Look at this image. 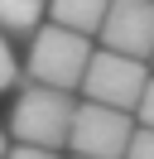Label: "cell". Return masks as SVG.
I'll use <instances>...</instances> for the list:
<instances>
[{
  "mask_svg": "<svg viewBox=\"0 0 154 159\" xmlns=\"http://www.w3.org/2000/svg\"><path fill=\"white\" fill-rule=\"evenodd\" d=\"M72 92L67 87H48L34 82L19 92L15 111H10V130L19 145H43V149H63L67 145V125H72Z\"/></svg>",
  "mask_w": 154,
  "mask_h": 159,
  "instance_id": "1",
  "label": "cell"
},
{
  "mask_svg": "<svg viewBox=\"0 0 154 159\" xmlns=\"http://www.w3.org/2000/svg\"><path fill=\"white\" fill-rule=\"evenodd\" d=\"M87 58H92V34H77L67 24H48V29L38 24L34 29V48H29V77L72 92L82 82Z\"/></svg>",
  "mask_w": 154,
  "mask_h": 159,
  "instance_id": "2",
  "label": "cell"
},
{
  "mask_svg": "<svg viewBox=\"0 0 154 159\" xmlns=\"http://www.w3.org/2000/svg\"><path fill=\"white\" fill-rule=\"evenodd\" d=\"M144 82H149V63L144 58H130V53H116V48H96L87 58L77 87L87 92V101H106V106L135 111Z\"/></svg>",
  "mask_w": 154,
  "mask_h": 159,
  "instance_id": "3",
  "label": "cell"
},
{
  "mask_svg": "<svg viewBox=\"0 0 154 159\" xmlns=\"http://www.w3.org/2000/svg\"><path fill=\"white\" fill-rule=\"evenodd\" d=\"M130 111L106 106V101H82L72 106V125H67V149L87 159H120L130 145Z\"/></svg>",
  "mask_w": 154,
  "mask_h": 159,
  "instance_id": "4",
  "label": "cell"
},
{
  "mask_svg": "<svg viewBox=\"0 0 154 159\" xmlns=\"http://www.w3.org/2000/svg\"><path fill=\"white\" fill-rule=\"evenodd\" d=\"M101 48L130 53L149 63L154 53V0H111L101 15Z\"/></svg>",
  "mask_w": 154,
  "mask_h": 159,
  "instance_id": "5",
  "label": "cell"
},
{
  "mask_svg": "<svg viewBox=\"0 0 154 159\" xmlns=\"http://www.w3.org/2000/svg\"><path fill=\"white\" fill-rule=\"evenodd\" d=\"M106 5L111 0H48V15H53V24H67L77 34H96Z\"/></svg>",
  "mask_w": 154,
  "mask_h": 159,
  "instance_id": "6",
  "label": "cell"
},
{
  "mask_svg": "<svg viewBox=\"0 0 154 159\" xmlns=\"http://www.w3.org/2000/svg\"><path fill=\"white\" fill-rule=\"evenodd\" d=\"M48 15V0H0V34H34Z\"/></svg>",
  "mask_w": 154,
  "mask_h": 159,
  "instance_id": "7",
  "label": "cell"
},
{
  "mask_svg": "<svg viewBox=\"0 0 154 159\" xmlns=\"http://www.w3.org/2000/svg\"><path fill=\"white\" fill-rule=\"evenodd\" d=\"M120 159H154V125H140L130 130V145H125Z\"/></svg>",
  "mask_w": 154,
  "mask_h": 159,
  "instance_id": "8",
  "label": "cell"
},
{
  "mask_svg": "<svg viewBox=\"0 0 154 159\" xmlns=\"http://www.w3.org/2000/svg\"><path fill=\"white\" fill-rule=\"evenodd\" d=\"M19 77V63H15V48H10V39L0 34V92H10Z\"/></svg>",
  "mask_w": 154,
  "mask_h": 159,
  "instance_id": "9",
  "label": "cell"
},
{
  "mask_svg": "<svg viewBox=\"0 0 154 159\" xmlns=\"http://www.w3.org/2000/svg\"><path fill=\"white\" fill-rule=\"evenodd\" d=\"M135 111H140V125H154V77L144 82V92H140V101H135Z\"/></svg>",
  "mask_w": 154,
  "mask_h": 159,
  "instance_id": "10",
  "label": "cell"
},
{
  "mask_svg": "<svg viewBox=\"0 0 154 159\" xmlns=\"http://www.w3.org/2000/svg\"><path fill=\"white\" fill-rule=\"evenodd\" d=\"M5 159H58V149H43V145H15V149H5Z\"/></svg>",
  "mask_w": 154,
  "mask_h": 159,
  "instance_id": "11",
  "label": "cell"
},
{
  "mask_svg": "<svg viewBox=\"0 0 154 159\" xmlns=\"http://www.w3.org/2000/svg\"><path fill=\"white\" fill-rule=\"evenodd\" d=\"M5 149H10V145H5V130H0V159H5Z\"/></svg>",
  "mask_w": 154,
  "mask_h": 159,
  "instance_id": "12",
  "label": "cell"
},
{
  "mask_svg": "<svg viewBox=\"0 0 154 159\" xmlns=\"http://www.w3.org/2000/svg\"><path fill=\"white\" fill-rule=\"evenodd\" d=\"M77 159H87V154H77Z\"/></svg>",
  "mask_w": 154,
  "mask_h": 159,
  "instance_id": "13",
  "label": "cell"
},
{
  "mask_svg": "<svg viewBox=\"0 0 154 159\" xmlns=\"http://www.w3.org/2000/svg\"><path fill=\"white\" fill-rule=\"evenodd\" d=\"M149 63H154V53H149Z\"/></svg>",
  "mask_w": 154,
  "mask_h": 159,
  "instance_id": "14",
  "label": "cell"
}]
</instances>
